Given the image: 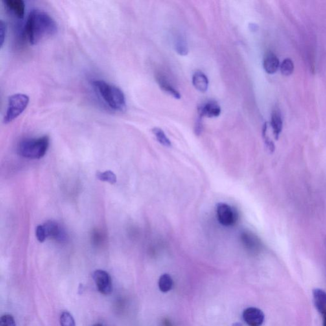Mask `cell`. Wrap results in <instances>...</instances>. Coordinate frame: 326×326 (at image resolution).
<instances>
[{
    "label": "cell",
    "mask_w": 326,
    "mask_h": 326,
    "mask_svg": "<svg viewBox=\"0 0 326 326\" xmlns=\"http://www.w3.org/2000/svg\"><path fill=\"white\" fill-rule=\"evenodd\" d=\"M55 20L45 11L35 9L31 11L25 25V34L32 45L54 36L58 32Z\"/></svg>",
    "instance_id": "cell-1"
},
{
    "label": "cell",
    "mask_w": 326,
    "mask_h": 326,
    "mask_svg": "<svg viewBox=\"0 0 326 326\" xmlns=\"http://www.w3.org/2000/svg\"><path fill=\"white\" fill-rule=\"evenodd\" d=\"M92 85L105 104L111 110L121 112L126 111V97L121 89L103 80H93Z\"/></svg>",
    "instance_id": "cell-2"
},
{
    "label": "cell",
    "mask_w": 326,
    "mask_h": 326,
    "mask_svg": "<svg viewBox=\"0 0 326 326\" xmlns=\"http://www.w3.org/2000/svg\"><path fill=\"white\" fill-rule=\"evenodd\" d=\"M48 136L36 139H25L19 142L17 152L25 158L39 159L45 156L49 146Z\"/></svg>",
    "instance_id": "cell-3"
},
{
    "label": "cell",
    "mask_w": 326,
    "mask_h": 326,
    "mask_svg": "<svg viewBox=\"0 0 326 326\" xmlns=\"http://www.w3.org/2000/svg\"><path fill=\"white\" fill-rule=\"evenodd\" d=\"M29 102V96L25 94L17 93L10 96L3 118L4 124L10 123L17 119L27 108Z\"/></svg>",
    "instance_id": "cell-4"
},
{
    "label": "cell",
    "mask_w": 326,
    "mask_h": 326,
    "mask_svg": "<svg viewBox=\"0 0 326 326\" xmlns=\"http://www.w3.org/2000/svg\"><path fill=\"white\" fill-rule=\"evenodd\" d=\"M217 217L220 224L224 226H230L236 222L237 216L233 208L224 203L217 205Z\"/></svg>",
    "instance_id": "cell-5"
},
{
    "label": "cell",
    "mask_w": 326,
    "mask_h": 326,
    "mask_svg": "<svg viewBox=\"0 0 326 326\" xmlns=\"http://www.w3.org/2000/svg\"><path fill=\"white\" fill-rule=\"evenodd\" d=\"M94 281L98 290L104 295L110 294L112 292V282L111 277L107 271L98 270L93 273Z\"/></svg>",
    "instance_id": "cell-6"
},
{
    "label": "cell",
    "mask_w": 326,
    "mask_h": 326,
    "mask_svg": "<svg viewBox=\"0 0 326 326\" xmlns=\"http://www.w3.org/2000/svg\"><path fill=\"white\" fill-rule=\"evenodd\" d=\"M264 318V313L257 308H248L243 312V319L249 326H261Z\"/></svg>",
    "instance_id": "cell-7"
},
{
    "label": "cell",
    "mask_w": 326,
    "mask_h": 326,
    "mask_svg": "<svg viewBox=\"0 0 326 326\" xmlns=\"http://www.w3.org/2000/svg\"><path fill=\"white\" fill-rule=\"evenodd\" d=\"M47 237L53 238L58 242H64L67 240L64 229L61 227L55 221L49 220L43 224Z\"/></svg>",
    "instance_id": "cell-8"
},
{
    "label": "cell",
    "mask_w": 326,
    "mask_h": 326,
    "mask_svg": "<svg viewBox=\"0 0 326 326\" xmlns=\"http://www.w3.org/2000/svg\"><path fill=\"white\" fill-rule=\"evenodd\" d=\"M241 239L243 244L247 250L257 253L261 250L262 243L259 238L254 234L249 231H244L242 233Z\"/></svg>",
    "instance_id": "cell-9"
},
{
    "label": "cell",
    "mask_w": 326,
    "mask_h": 326,
    "mask_svg": "<svg viewBox=\"0 0 326 326\" xmlns=\"http://www.w3.org/2000/svg\"><path fill=\"white\" fill-rule=\"evenodd\" d=\"M156 78L157 84H159L162 90L172 95L173 97L176 98V99H181L180 93L175 88L174 85L171 83L169 78L167 77L165 73H157Z\"/></svg>",
    "instance_id": "cell-10"
},
{
    "label": "cell",
    "mask_w": 326,
    "mask_h": 326,
    "mask_svg": "<svg viewBox=\"0 0 326 326\" xmlns=\"http://www.w3.org/2000/svg\"><path fill=\"white\" fill-rule=\"evenodd\" d=\"M221 109L219 105L216 102H208L198 108V113L200 117L209 118L217 117L219 116Z\"/></svg>",
    "instance_id": "cell-11"
},
{
    "label": "cell",
    "mask_w": 326,
    "mask_h": 326,
    "mask_svg": "<svg viewBox=\"0 0 326 326\" xmlns=\"http://www.w3.org/2000/svg\"><path fill=\"white\" fill-rule=\"evenodd\" d=\"M4 5L13 14L19 19H23L25 14V3L23 0H5Z\"/></svg>",
    "instance_id": "cell-12"
},
{
    "label": "cell",
    "mask_w": 326,
    "mask_h": 326,
    "mask_svg": "<svg viewBox=\"0 0 326 326\" xmlns=\"http://www.w3.org/2000/svg\"><path fill=\"white\" fill-rule=\"evenodd\" d=\"M281 63L279 58L273 52H268L264 57L263 67L264 71L268 74H274L280 69Z\"/></svg>",
    "instance_id": "cell-13"
},
{
    "label": "cell",
    "mask_w": 326,
    "mask_h": 326,
    "mask_svg": "<svg viewBox=\"0 0 326 326\" xmlns=\"http://www.w3.org/2000/svg\"><path fill=\"white\" fill-rule=\"evenodd\" d=\"M270 125L271 128H272L275 139H279L282 129H283V121H282L281 112L277 109H275L271 113Z\"/></svg>",
    "instance_id": "cell-14"
},
{
    "label": "cell",
    "mask_w": 326,
    "mask_h": 326,
    "mask_svg": "<svg viewBox=\"0 0 326 326\" xmlns=\"http://www.w3.org/2000/svg\"><path fill=\"white\" fill-rule=\"evenodd\" d=\"M313 297L317 310L323 314L326 311V292L321 289H314L313 290Z\"/></svg>",
    "instance_id": "cell-15"
},
{
    "label": "cell",
    "mask_w": 326,
    "mask_h": 326,
    "mask_svg": "<svg viewBox=\"0 0 326 326\" xmlns=\"http://www.w3.org/2000/svg\"><path fill=\"white\" fill-rule=\"evenodd\" d=\"M192 84L197 90L205 93L209 87V81L205 73L197 71L192 76Z\"/></svg>",
    "instance_id": "cell-16"
},
{
    "label": "cell",
    "mask_w": 326,
    "mask_h": 326,
    "mask_svg": "<svg viewBox=\"0 0 326 326\" xmlns=\"http://www.w3.org/2000/svg\"><path fill=\"white\" fill-rule=\"evenodd\" d=\"M174 47L179 55L186 56L189 52L187 41L181 36H177L175 38Z\"/></svg>",
    "instance_id": "cell-17"
},
{
    "label": "cell",
    "mask_w": 326,
    "mask_h": 326,
    "mask_svg": "<svg viewBox=\"0 0 326 326\" xmlns=\"http://www.w3.org/2000/svg\"><path fill=\"white\" fill-rule=\"evenodd\" d=\"M158 284L159 290L161 292L166 293L172 290L173 286H174V282L170 275L166 273V274L161 275L159 278Z\"/></svg>",
    "instance_id": "cell-18"
},
{
    "label": "cell",
    "mask_w": 326,
    "mask_h": 326,
    "mask_svg": "<svg viewBox=\"0 0 326 326\" xmlns=\"http://www.w3.org/2000/svg\"><path fill=\"white\" fill-rule=\"evenodd\" d=\"M152 131L153 134L156 137L157 141L161 145L165 146L166 147L172 146V142H170L169 139H168L163 130L159 128H154L152 129Z\"/></svg>",
    "instance_id": "cell-19"
},
{
    "label": "cell",
    "mask_w": 326,
    "mask_h": 326,
    "mask_svg": "<svg viewBox=\"0 0 326 326\" xmlns=\"http://www.w3.org/2000/svg\"><path fill=\"white\" fill-rule=\"evenodd\" d=\"M294 70V63L291 59L286 58L284 60L280 66V71L284 76H290L292 75Z\"/></svg>",
    "instance_id": "cell-20"
},
{
    "label": "cell",
    "mask_w": 326,
    "mask_h": 326,
    "mask_svg": "<svg viewBox=\"0 0 326 326\" xmlns=\"http://www.w3.org/2000/svg\"><path fill=\"white\" fill-rule=\"evenodd\" d=\"M96 177H97L98 180L107 181L111 184H114L117 181V177H116L115 174L110 170L104 172H98L96 174Z\"/></svg>",
    "instance_id": "cell-21"
},
{
    "label": "cell",
    "mask_w": 326,
    "mask_h": 326,
    "mask_svg": "<svg viewBox=\"0 0 326 326\" xmlns=\"http://www.w3.org/2000/svg\"><path fill=\"white\" fill-rule=\"evenodd\" d=\"M61 326H75V320L69 312L62 313L60 317Z\"/></svg>",
    "instance_id": "cell-22"
},
{
    "label": "cell",
    "mask_w": 326,
    "mask_h": 326,
    "mask_svg": "<svg viewBox=\"0 0 326 326\" xmlns=\"http://www.w3.org/2000/svg\"><path fill=\"white\" fill-rule=\"evenodd\" d=\"M267 131H268V124L266 122L264 124L263 128H262V137H263L264 143H265L267 148L270 152H273L275 150V146L273 142L271 141L268 134H267Z\"/></svg>",
    "instance_id": "cell-23"
},
{
    "label": "cell",
    "mask_w": 326,
    "mask_h": 326,
    "mask_svg": "<svg viewBox=\"0 0 326 326\" xmlns=\"http://www.w3.org/2000/svg\"><path fill=\"white\" fill-rule=\"evenodd\" d=\"M0 325L1 326H16V323L14 317L10 315H4L0 319Z\"/></svg>",
    "instance_id": "cell-24"
},
{
    "label": "cell",
    "mask_w": 326,
    "mask_h": 326,
    "mask_svg": "<svg viewBox=\"0 0 326 326\" xmlns=\"http://www.w3.org/2000/svg\"><path fill=\"white\" fill-rule=\"evenodd\" d=\"M36 236L38 242L41 243L44 242L46 238H47L43 225H39L36 227Z\"/></svg>",
    "instance_id": "cell-25"
},
{
    "label": "cell",
    "mask_w": 326,
    "mask_h": 326,
    "mask_svg": "<svg viewBox=\"0 0 326 326\" xmlns=\"http://www.w3.org/2000/svg\"><path fill=\"white\" fill-rule=\"evenodd\" d=\"M7 26H6L5 22L1 21L0 24V41H1V47H3L4 41L5 40L6 32H7Z\"/></svg>",
    "instance_id": "cell-26"
},
{
    "label": "cell",
    "mask_w": 326,
    "mask_h": 326,
    "mask_svg": "<svg viewBox=\"0 0 326 326\" xmlns=\"http://www.w3.org/2000/svg\"><path fill=\"white\" fill-rule=\"evenodd\" d=\"M202 117H200L198 121H196L195 126V133L197 135H200L203 131Z\"/></svg>",
    "instance_id": "cell-27"
},
{
    "label": "cell",
    "mask_w": 326,
    "mask_h": 326,
    "mask_svg": "<svg viewBox=\"0 0 326 326\" xmlns=\"http://www.w3.org/2000/svg\"><path fill=\"white\" fill-rule=\"evenodd\" d=\"M323 315V326H326V311Z\"/></svg>",
    "instance_id": "cell-28"
},
{
    "label": "cell",
    "mask_w": 326,
    "mask_h": 326,
    "mask_svg": "<svg viewBox=\"0 0 326 326\" xmlns=\"http://www.w3.org/2000/svg\"><path fill=\"white\" fill-rule=\"evenodd\" d=\"M250 28H252L251 30H253V31L254 30H256L255 28H257V26H256V25L254 26V24H251V25H250Z\"/></svg>",
    "instance_id": "cell-29"
},
{
    "label": "cell",
    "mask_w": 326,
    "mask_h": 326,
    "mask_svg": "<svg viewBox=\"0 0 326 326\" xmlns=\"http://www.w3.org/2000/svg\"><path fill=\"white\" fill-rule=\"evenodd\" d=\"M232 326H242V325L240 323H235Z\"/></svg>",
    "instance_id": "cell-30"
},
{
    "label": "cell",
    "mask_w": 326,
    "mask_h": 326,
    "mask_svg": "<svg viewBox=\"0 0 326 326\" xmlns=\"http://www.w3.org/2000/svg\"><path fill=\"white\" fill-rule=\"evenodd\" d=\"M93 326H103L102 325H100V324H96V325H95Z\"/></svg>",
    "instance_id": "cell-31"
}]
</instances>
